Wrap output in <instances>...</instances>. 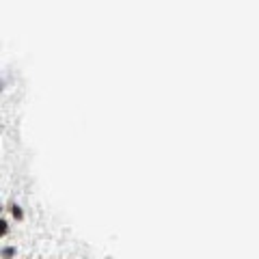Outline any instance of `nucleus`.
Segmentation results:
<instances>
[]
</instances>
